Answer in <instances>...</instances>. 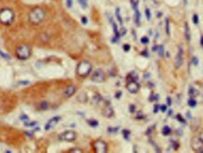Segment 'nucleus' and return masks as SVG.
Returning a JSON list of instances; mask_svg holds the SVG:
<instances>
[{"label":"nucleus","mask_w":203,"mask_h":153,"mask_svg":"<svg viewBox=\"0 0 203 153\" xmlns=\"http://www.w3.org/2000/svg\"><path fill=\"white\" fill-rule=\"evenodd\" d=\"M45 17V12L41 8H35L29 12V21L34 25H39L42 22Z\"/></svg>","instance_id":"1"},{"label":"nucleus","mask_w":203,"mask_h":153,"mask_svg":"<svg viewBox=\"0 0 203 153\" xmlns=\"http://www.w3.org/2000/svg\"><path fill=\"white\" fill-rule=\"evenodd\" d=\"M92 70L91 63H89L87 60H83L79 63L76 68V72L79 76L81 77H87Z\"/></svg>","instance_id":"2"},{"label":"nucleus","mask_w":203,"mask_h":153,"mask_svg":"<svg viewBox=\"0 0 203 153\" xmlns=\"http://www.w3.org/2000/svg\"><path fill=\"white\" fill-rule=\"evenodd\" d=\"M14 20V13L12 9H3L0 10V23L9 25H10Z\"/></svg>","instance_id":"3"},{"label":"nucleus","mask_w":203,"mask_h":153,"mask_svg":"<svg viewBox=\"0 0 203 153\" xmlns=\"http://www.w3.org/2000/svg\"><path fill=\"white\" fill-rule=\"evenodd\" d=\"M16 56L21 60H26L31 56V48L26 44H21L16 49Z\"/></svg>","instance_id":"4"},{"label":"nucleus","mask_w":203,"mask_h":153,"mask_svg":"<svg viewBox=\"0 0 203 153\" xmlns=\"http://www.w3.org/2000/svg\"><path fill=\"white\" fill-rule=\"evenodd\" d=\"M76 138V134L73 131H66L58 136V140L62 142H72Z\"/></svg>","instance_id":"5"},{"label":"nucleus","mask_w":203,"mask_h":153,"mask_svg":"<svg viewBox=\"0 0 203 153\" xmlns=\"http://www.w3.org/2000/svg\"><path fill=\"white\" fill-rule=\"evenodd\" d=\"M93 149L97 153L107 152V145L104 140H97L93 143Z\"/></svg>","instance_id":"6"},{"label":"nucleus","mask_w":203,"mask_h":153,"mask_svg":"<svg viewBox=\"0 0 203 153\" xmlns=\"http://www.w3.org/2000/svg\"><path fill=\"white\" fill-rule=\"evenodd\" d=\"M104 72L101 70V69H97V70H95L92 74H91V77H90V79H91V81L94 82V83H103L104 81Z\"/></svg>","instance_id":"7"},{"label":"nucleus","mask_w":203,"mask_h":153,"mask_svg":"<svg viewBox=\"0 0 203 153\" xmlns=\"http://www.w3.org/2000/svg\"><path fill=\"white\" fill-rule=\"evenodd\" d=\"M139 84L136 83V81H131V82H128L127 86H126V88L127 90L129 91L130 93L132 94H136L138 92V90H139Z\"/></svg>","instance_id":"8"},{"label":"nucleus","mask_w":203,"mask_h":153,"mask_svg":"<svg viewBox=\"0 0 203 153\" xmlns=\"http://www.w3.org/2000/svg\"><path fill=\"white\" fill-rule=\"evenodd\" d=\"M183 50L180 46L179 50H178V54H177V56H176V59H175L176 68L179 69L181 65H183Z\"/></svg>","instance_id":"9"},{"label":"nucleus","mask_w":203,"mask_h":153,"mask_svg":"<svg viewBox=\"0 0 203 153\" xmlns=\"http://www.w3.org/2000/svg\"><path fill=\"white\" fill-rule=\"evenodd\" d=\"M192 149H193L195 151H197L199 149H202V146H203V142L200 140L199 137H194L193 139H192Z\"/></svg>","instance_id":"10"},{"label":"nucleus","mask_w":203,"mask_h":153,"mask_svg":"<svg viewBox=\"0 0 203 153\" xmlns=\"http://www.w3.org/2000/svg\"><path fill=\"white\" fill-rule=\"evenodd\" d=\"M76 91V87L71 85V86H68L65 89H64V91H63V96L64 97H66V98H70L72 97V95L75 93Z\"/></svg>","instance_id":"11"},{"label":"nucleus","mask_w":203,"mask_h":153,"mask_svg":"<svg viewBox=\"0 0 203 153\" xmlns=\"http://www.w3.org/2000/svg\"><path fill=\"white\" fill-rule=\"evenodd\" d=\"M60 120V118L59 117H54V118H52L48 122L46 123L45 125V130L46 131H49L50 129H52L53 127H55V126L58 123V121Z\"/></svg>","instance_id":"12"},{"label":"nucleus","mask_w":203,"mask_h":153,"mask_svg":"<svg viewBox=\"0 0 203 153\" xmlns=\"http://www.w3.org/2000/svg\"><path fill=\"white\" fill-rule=\"evenodd\" d=\"M109 20H110V23H111L112 26H113V30H114V34H115V38H114L113 40H112V41H113V43H116V41H117V40H120V32H119V30H117V26L116 23L113 21V19L110 18Z\"/></svg>","instance_id":"13"},{"label":"nucleus","mask_w":203,"mask_h":153,"mask_svg":"<svg viewBox=\"0 0 203 153\" xmlns=\"http://www.w3.org/2000/svg\"><path fill=\"white\" fill-rule=\"evenodd\" d=\"M114 114V111H113V108H112L109 104H107L106 106L103 109V115H104V117L106 118H111L112 115H113Z\"/></svg>","instance_id":"14"},{"label":"nucleus","mask_w":203,"mask_h":153,"mask_svg":"<svg viewBox=\"0 0 203 153\" xmlns=\"http://www.w3.org/2000/svg\"><path fill=\"white\" fill-rule=\"evenodd\" d=\"M184 36H185L186 40L189 43L191 40V37H190V28H189V25L187 23L184 24Z\"/></svg>","instance_id":"15"},{"label":"nucleus","mask_w":203,"mask_h":153,"mask_svg":"<svg viewBox=\"0 0 203 153\" xmlns=\"http://www.w3.org/2000/svg\"><path fill=\"white\" fill-rule=\"evenodd\" d=\"M38 109L41 110V111H45L48 109V107H49V104H48L47 102H41L38 104Z\"/></svg>","instance_id":"16"},{"label":"nucleus","mask_w":203,"mask_h":153,"mask_svg":"<svg viewBox=\"0 0 203 153\" xmlns=\"http://www.w3.org/2000/svg\"><path fill=\"white\" fill-rule=\"evenodd\" d=\"M199 94V92L196 90V89H195L193 87H189V89H188V95L190 97H196V96H197V95Z\"/></svg>","instance_id":"17"},{"label":"nucleus","mask_w":203,"mask_h":153,"mask_svg":"<svg viewBox=\"0 0 203 153\" xmlns=\"http://www.w3.org/2000/svg\"><path fill=\"white\" fill-rule=\"evenodd\" d=\"M170 134H171V129H170V127H168V126H164L162 129V134L167 136L169 135Z\"/></svg>","instance_id":"18"},{"label":"nucleus","mask_w":203,"mask_h":153,"mask_svg":"<svg viewBox=\"0 0 203 153\" xmlns=\"http://www.w3.org/2000/svg\"><path fill=\"white\" fill-rule=\"evenodd\" d=\"M135 12H136V17H135V22L137 25H140V17H141V15H140V12H139V10H138V9H135Z\"/></svg>","instance_id":"19"},{"label":"nucleus","mask_w":203,"mask_h":153,"mask_svg":"<svg viewBox=\"0 0 203 153\" xmlns=\"http://www.w3.org/2000/svg\"><path fill=\"white\" fill-rule=\"evenodd\" d=\"M88 125L90 126V127H92V128H96L99 125V122L96 119H88Z\"/></svg>","instance_id":"20"},{"label":"nucleus","mask_w":203,"mask_h":153,"mask_svg":"<svg viewBox=\"0 0 203 153\" xmlns=\"http://www.w3.org/2000/svg\"><path fill=\"white\" fill-rule=\"evenodd\" d=\"M101 101H102V97H101V95H99V94H96L95 96L93 97V99H92V103H93V104H98Z\"/></svg>","instance_id":"21"},{"label":"nucleus","mask_w":203,"mask_h":153,"mask_svg":"<svg viewBox=\"0 0 203 153\" xmlns=\"http://www.w3.org/2000/svg\"><path fill=\"white\" fill-rule=\"evenodd\" d=\"M196 104H197V102H196V101L194 98H191V99L188 100V105H189L190 107L194 108V107L196 106Z\"/></svg>","instance_id":"22"},{"label":"nucleus","mask_w":203,"mask_h":153,"mask_svg":"<svg viewBox=\"0 0 203 153\" xmlns=\"http://www.w3.org/2000/svg\"><path fill=\"white\" fill-rule=\"evenodd\" d=\"M157 52H158L159 56H164V55H165V47H164L163 44H162V45H160V46H158Z\"/></svg>","instance_id":"23"},{"label":"nucleus","mask_w":203,"mask_h":153,"mask_svg":"<svg viewBox=\"0 0 203 153\" xmlns=\"http://www.w3.org/2000/svg\"><path fill=\"white\" fill-rule=\"evenodd\" d=\"M130 131L129 130H122V134H123V137H124V139L125 140H129V136H130Z\"/></svg>","instance_id":"24"},{"label":"nucleus","mask_w":203,"mask_h":153,"mask_svg":"<svg viewBox=\"0 0 203 153\" xmlns=\"http://www.w3.org/2000/svg\"><path fill=\"white\" fill-rule=\"evenodd\" d=\"M116 16L117 18V20H119V22L120 25L123 24V21H122V18L120 16V9H116Z\"/></svg>","instance_id":"25"},{"label":"nucleus","mask_w":203,"mask_h":153,"mask_svg":"<svg viewBox=\"0 0 203 153\" xmlns=\"http://www.w3.org/2000/svg\"><path fill=\"white\" fill-rule=\"evenodd\" d=\"M78 2H79L80 5H81V7L84 9H87V7H88V0H78Z\"/></svg>","instance_id":"26"},{"label":"nucleus","mask_w":203,"mask_h":153,"mask_svg":"<svg viewBox=\"0 0 203 153\" xmlns=\"http://www.w3.org/2000/svg\"><path fill=\"white\" fill-rule=\"evenodd\" d=\"M165 33L170 36V29H169V20L165 19Z\"/></svg>","instance_id":"27"},{"label":"nucleus","mask_w":203,"mask_h":153,"mask_svg":"<svg viewBox=\"0 0 203 153\" xmlns=\"http://www.w3.org/2000/svg\"><path fill=\"white\" fill-rule=\"evenodd\" d=\"M176 118H177V120L179 121V122L183 123V124H186V120H185L183 117H181V115L180 114L176 115Z\"/></svg>","instance_id":"28"},{"label":"nucleus","mask_w":203,"mask_h":153,"mask_svg":"<svg viewBox=\"0 0 203 153\" xmlns=\"http://www.w3.org/2000/svg\"><path fill=\"white\" fill-rule=\"evenodd\" d=\"M20 119L22 120V121H24L25 123V122H28V121H29V118L26 115H24V114L20 115Z\"/></svg>","instance_id":"29"},{"label":"nucleus","mask_w":203,"mask_h":153,"mask_svg":"<svg viewBox=\"0 0 203 153\" xmlns=\"http://www.w3.org/2000/svg\"><path fill=\"white\" fill-rule=\"evenodd\" d=\"M193 23L195 24V25H197L199 24V15H197L196 13H195L194 15H193Z\"/></svg>","instance_id":"30"},{"label":"nucleus","mask_w":203,"mask_h":153,"mask_svg":"<svg viewBox=\"0 0 203 153\" xmlns=\"http://www.w3.org/2000/svg\"><path fill=\"white\" fill-rule=\"evenodd\" d=\"M140 41H141V43H142V44H148V43H149V40L148 37H142L141 40H140Z\"/></svg>","instance_id":"31"},{"label":"nucleus","mask_w":203,"mask_h":153,"mask_svg":"<svg viewBox=\"0 0 203 153\" xmlns=\"http://www.w3.org/2000/svg\"><path fill=\"white\" fill-rule=\"evenodd\" d=\"M0 56H1L2 57H4L5 59H7V60H9L10 59V56L7 54H5V53H3L1 50H0Z\"/></svg>","instance_id":"32"},{"label":"nucleus","mask_w":203,"mask_h":153,"mask_svg":"<svg viewBox=\"0 0 203 153\" xmlns=\"http://www.w3.org/2000/svg\"><path fill=\"white\" fill-rule=\"evenodd\" d=\"M158 99H159V95L158 94H155V95H151V98H149V100L151 102H152V101H157Z\"/></svg>","instance_id":"33"},{"label":"nucleus","mask_w":203,"mask_h":153,"mask_svg":"<svg viewBox=\"0 0 203 153\" xmlns=\"http://www.w3.org/2000/svg\"><path fill=\"white\" fill-rule=\"evenodd\" d=\"M72 4H73L72 0H66V7H67L68 9H72Z\"/></svg>","instance_id":"34"},{"label":"nucleus","mask_w":203,"mask_h":153,"mask_svg":"<svg viewBox=\"0 0 203 153\" xmlns=\"http://www.w3.org/2000/svg\"><path fill=\"white\" fill-rule=\"evenodd\" d=\"M145 13H146V18H147V20L149 21V20H151V12H149V9H146Z\"/></svg>","instance_id":"35"},{"label":"nucleus","mask_w":203,"mask_h":153,"mask_svg":"<svg viewBox=\"0 0 203 153\" xmlns=\"http://www.w3.org/2000/svg\"><path fill=\"white\" fill-rule=\"evenodd\" d=\"M69 152H70V153H82L83 151L80 149H72Z\"/></svg>","instance_id":"36"},{"label":"nucleus","mask_w":203,"mask_h":153,"mask_svg":"<svg viewBox=\"0 0 203 153\" xmlns=\"http://www.w3.org/2000/svg\"><path fill=\"white\" fill-rule=\"evenodd\" d=\"M117 131H119V127H116L115 129L109 127V128L107 129V131H108V133H117Z\"/></svg>","instance_id":"37"},{"label":"nucleus","mask_w":203,"mask_h":153,"mask_svg":"<svg viewBox=\"0 0 203 153\" xmlns=\"http://www.w3.org/2000/svg\"><path fill=\"white\" fill-rule=\"evenodd\" d=\"M36 125H37V122H30V123L25 122V127H34V126H36Z\"/></svg>","instance_id":"38"},{"label":"nucleus","mask_w":203,"mask_h":153,"mask_svg":"<svg viewBox=\"0 0 203 153\" xmlns=\"http://www.w3.org/2000/svg\"><path fill=\"white\" fill-rule=\"evenodd\" d=\"M172 147L174 149V150H177L179 149V143H178V142H176V141L172 142Z\"/></svg>","instance_id":"39"},{"label":"nucleus","mask_w":203,"mask_h":153,"mask_svg":"<svg viewBox=\"0 0 203 153\" xmlns=\"http://www.w3.org/2000/svg\"><path fill=\"white\" fill-rule=\"evenodd\" d=\"M129 111H130V113H135L136 112V106H135V105L131 104L129 106Z\"/></svg>","instance_id":"40"},{"label":"nucleus","mask_w":203,"mask_h":153,"mask_svg":"<svg viewBox=\"0 0 203 153\" xmlns=\"http://www.w3.org/2000/svg\"><path fill=\"white\" fill-rule=\"evenodd\" d=\"M130 49H131V46H130L129 44H124V45H123V50H124V52H129Z\"/></svg>","instance_id":"41"},{"label":"nucleus","mask_w":203,"mask_h":153,"mask_svg":"<svg viewBox=\"0 0 203 153\" xmlns=\"http://www.w3.org/2000/svg\"><path fill=\"white\" fill-rule=\"evenodd\" d=\"M145 118V117H144V115H143L141 112H138L136 118V119H142V118Z\"/></svg>","instance_id":"42"},{"label":"nucleus","mask_w":203,"mask_h":153,"mask_svg":"<svg viewBox=\"0 0 203 153\" xmlns=\"http://www.w3.org/2000/svg\"><path fill=\"white\" fill-rule=\"evenodd\" d=\"M192 63H193L194 66H197V64H199V60H197L196 57H193V58H192Z\"/></svg>","instance_id":"43"},{"label":"nucleus","mask_w":203,"mask_h":153,"mask_svg":"<svg viewBox=\"0 0 203 153\" xmlns=\"http://www.w3.org/2000/svg\"><path fill=\"white\" fill-rule=\"evenodd\" d=\"M81 22H82L83 25H87V24H88V19H87V17H85V16L81 17Z\"/></svg>","instance_id":"44"},{"label":"nucleus","mask_w":203,"mask_h":153,"mask_svg":"<svg viewBox=\"0 0 203 153\" xmlns=\"http://www.w3.org/2000/svg\"><path fill=\"white\" fill-rule=\"evenodd\" d=\"M159 108H160V106H159V104H155V105H154L153 113H154V114H156V113L158 112V110H159Z\"/></svg>","instance_id":"45"},{"label":"nucleus","mask_w":203,"mask_h":153,"mask_svg":"<svg viewBox=\"0 0 203 153\" xmlns=\"http://www.w3.org/2000/svg\"><path fill=\"white\" fill-rule=\"evenodd\" d=\"M19 85H25V86L29 85V81H20L19 82Z\"/></svg>","instance_id":"46"},{"label":"nucleus","mask_w":203,"mask_h":153,"mask_svg":"<svg viewBox=\"0 0 203 153\" xmlns=\"http://www.w3.org/2000/svg\"><path fill=\"white\" fill-rule=\"evenodd\" d=\"M160 108H161V111L163 113H165V111H167V105H162V106H160Z\"/></svg>","instance_id":"47"},{"label":"nucleus","mask_w":203,"mask_h":153,"mask_svg":"<svg viewBox=\"0 0 203 153\" xmlns=\"http://www.w3.org/2000/svg\"><path fill=\"white\" fill-rule=\"evenodd\" d=\"M141 55H142V56H146V57H148V56H149V54H148V51H147V50H144V51H142Z\"/></svg>","instance_id":"48"},{"label":"nucleus","mask_w":203,"mask_h":153,"mask_svg":"<svg viewBox=\"0 0 203 153\" xmlns=\"http://www.w3.org/2000/svg\"><path fill=\"white\" fill-rule=\"evenodd\" d=\"M167 105H168V106H170V105H171V99H170V97L167 98Z\"/></svg>","instance_id":"49"},{"label":"nucleus","mask_w":203,"mask_h":153,"mask_svg":"<svg viewBox=\"0 0 203 153\" xmlns=\"http://www.w3.org/2000/svg\"><path fill=\"white\" fill-rule=\"evenodd\" d=\"M121 94H122V93H121V91L117 92V93L116 94V98H117V99H120V96H121Z\"/></svg>","instance_id":"50"},{"label":"nucleus","mask_w":203,"mask_h":153,"mask_svg":"<svg viewBox=\"0 0 203 153\" xmlns=\"http://www.w3.org/2000/svg\"><path fill=\"white\" fill-rule=\"evenodd\" d=\"M200 44H201V47L203 49V35L201 36V38H200Z\"/></svg>","instance_id":"51"},{"label":"nucleus","mask_w":203,"mask_h":153,"mask_svg":"<svg viewBox=\"0 0 203 153\" xmlns=\"http://www.w3.org/2000/svg\"><path fill=\"white\" fill-rule=\"evenodd\" d=\"M199 138H200V140L203 142V131H201V133H200V135H199Z\"/></svg>","instance_id":"52"},{"label":"nucleus","mask_w":203,"mask_h":153,"mask_svg":"<svg viewBox=\"0 0 203 153\" xmlns=\"http://www.w3.org/2000/svg\"><path fill=\"white\" fill-rule=\"evenodd\" d=\"M161 16H162V13H161V12L157 14V17H161Z\"/></svg>","instance_id":"53"},{"label":"nucleus","mask_w":203,"mask_h":153,"mask_svg":"<svg viewBox=\"0 0 203 153\" xmlns=\"http://www.w3.org/2000/svg\"><path fill=\"white\" fill-rule=\"evenodd\" d=\"M186 115H187V118H191V115H190V113H187V114H186Z\"/></svg>","instance_id":"54"},{"label":"nucleus","mask_w":203,"mask_h":153,"mask_svg":"<svg viewBox=\"0 0 203 153\" xmlns=\"http://www.w3.org/2000/svg\"><path fill=\"white\" fill-rule=\"evenodd\" d=\"M183 2H184V5L187 4V0H183Z\"/></svg>","instance_id":"55"}]
</instances>
